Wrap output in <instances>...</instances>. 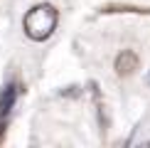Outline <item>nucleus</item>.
Listing matches in <instances>:
<instances>
[{
	"mask_svg": "<svg viewBox=\"0 0 150 148\" xmlns=\"http://www.w3.org/2000/svg\"><path fill=\"white\" fill-rule=\"evenodd\" d=\"M57 20H59V15H57V10H54L52 5H47V3L45 5H35V8L25 15L22 30H25V35H27L30 40L42 42V40H47V37L54 32Z\"/></svg>",
	"mask_w": 150,
	"mask_h": 148,
	"instance_id": "1",
	"label": "nucleus"
},
{
	"mask_svg": "<svg viewBox=\"0 0 150 148\" xmlns=\"http://www.w3.org/2000/svg\"><path fill=\"white\" fill-rule=\"evenodd\" d=\"M135 69H138V54L130 52V49H123L116 57V74L118 77H130Z\"/></svg>",
	"mask_w": 150,
	"mask_h": 148,
	"instance_id": "2",
	"label": "nucleus"
},
{
	"mask_svg": "<svg viewBox=\"0 0 150 148\" xmlns=\"http://www.w3.org/2000/svg\"><path fill=\"white\" fill-rule=\"evenodd\" d=\"M15 99H17V89H15V84H8L3 91H0V116H5V114L12 109Z\"/></svg>",
	"mask_w": 150,
	"mask_h": 148,
	"instance_id": "3",
	"label": "nucleus"
},
{
	"mask_svg": "<svg viewBox=\"0 0 150 148\" xmlns=\"http://www.w3.org/2000/svg\"><path fill=\"white\" fill-rule=\"evenodd\" d=\"M3 128H5V116H0V133H3Z\"/></svg>",
	"mask_w": 150,
	"mask_h": 148,
	"instance_id": "4",
	"label": "nucleus"
}]
</instances>
